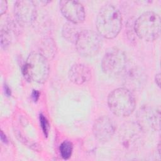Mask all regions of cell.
<instances>
[{
  "mask_svg": "<svg viewBox=\"0 0 161 161\" xmlns=\"http://www.w3.org/2000/svg\"><path fill=\"white\" fill-rule=\"evenodd\" d=\"M121 27V14L116 7L106 4L99 10L96 18V28L101 36L113 38L118 35Z\"/></svg>",
  "mask_w": 161,
  "mask_h": 161,
  "instance_id": "6da1fadb",
  "label": "cell"
},
{
  "mask_svg": "<svg viewBox=\"0 0 161 161\" xmlns=\"http://www.w3.org/2000/svg\"><path fill=\"white\" fill-rule=\"evenodd\" d=\"M22 73L28 81L44 83L50 73L48 59L39 52L31 53L22 67Z\"/></svg>",
  "mask_w": 161,
  "mask_h": 161,
  "instance_id": "7a4b0ae2",
  "label": "cell"
},
{
  "mask_svg": "<svg viewBox=\"0 0 161 161\" xmlns=\"http://www.w3.org/2000/svg\"><path fill=\"white\" fill-rule=\"evenodd\" d=\"M108 104L114 114L119 117H126L133 112L136 102L130 90L126 87H119L109 93Z\"/></svg>",
  "mask_w": 161,
  "mask_h": 161,
  "instance_id": "3957f363",
  "label": "cell"
},
{
  "mask_svg": "<svg viewBox=\"0 0 161 161\" xmlns=\"http://www.w3.org/2000/svg\"><path fill=\"white\" fill-rule=\"evenodd\" d=\"M161 19L159 15L152 11L143 13L135 21V30L139 38L152 42L160 34Z\"/></svg>",
  "mask_w": 161,
  "mask_h": 161,
  "instance_id": "277c9868",
  "label": "cell"
},
{
  "mask_svg": "<svg viewBox=\"0 0 161 161\" xmlns=\"http://www.w3.org/2000/svg\"><path fill=\"white\" fill-rule=\"evenodd\" d=\"M74 43L77 52L80 55L92 57L99 52L103 42L98 33L87 30L80 31Z\"/></svg>",
  "mask_w": 161,
  "mask_h": 161,
  "instance_id": "5b68a950",
  "label": "cell"
},
{
  "mask_svg": "<svg viewBox=\"0 0 161 161\" xmlns=\"http://www.w3.org/2000/svg\"><path fill=\"white\" fill-rule=\"evenodd\" d=\"M101 67L105 74L110 75H116L123 73L126 67L125 54L117 48L108 50L103 58Z\"/></svg>",
  "mask_w": 161,
  "mask_h": 161,
  "instance_id": "8992f818",
  "label": "cell"
},
{
  "mask_svg": "<svg viewBox=\"0 0 161 161\" xmlns=\"http://www.w3.org/2000/svg\"><path fill=\"white\" fill-rule=\"evenodd\" d=\"M137 124L143 132L158 131L160 125V109L148 106L141 108L137 113Z\"/></svg>",
  "mask_w": 161,
  "mask_h": 161,
  "instance_id": "52a82bcc",
  "label": "cell"
},
{
  "mask_svg": "<svg viewBox=\"0 0 161 161\" xmlns=\"http://www.w3.org/2000/svg\"><path fill=\"white\" fill-rule=\"evenodd\" d=\"M17 22L21 26H28L36 20V3L33 1H17L14 7Z\"/></svg>",
  "mask_w": 161,
  "mask_h": 161,
  "instance_id": "ba28073f",
  "label": "cell"
},
{
  "mask_svg": "<svg viewBox=\"0 0 161 161\" xmlns=\"http://www.w3.org/2000/svg\"><path fill=\"white\" fill-rule=\"evenodd\" d=\"M60 9L63 16L74 24H79L85 19V11L81 3L76 1H61Z\"/></svg>",
  "mask_w": 161,
  "mask_h": 161,
  "instance_id": "9c48e42d",
  "label": "cell"
},
{
  "mask_svg": "<svg viewBox=\"0 0 161 161\" xmlns=\"http://www.w3.org/2000/svg\"><path fill=\"white\" fill-rule=\"evenodd\" d=\"M143 133L137 123H127L123 125L120 130L119 137L125 147L133 148L141 144Z\"/></svg>",
  "mask_w": 161,
  "mask_h": 161,
  "instance_id": "30bf717a",
  "label": "cell"
},
{
  "mask_svg": "<svg viewBox=\"0 0 161 161\" xmlns=\"http://www.w3.org/2000/svg\"><path fill=\"white\" fill-rule=\"evenodd\" d=\"M115 125L113 121L108 116H101L97 119L92 127L95 138L101 142L109 141L114 135Z\"/></svg>",
  "mask_w": 161,
  "mask_h": 161,
  "instance_id": "8fae6325",
  "label": "cell"
},
{
  "mask_svg": "<svg viewBox=\"0 0 161 161\" xmlns=\"http://www.w3.org/2000/svg\"><path fill=\"white\" fill-rule=\"evenodd\" d=\"M124 70V81L126 88L129 90H138L142 89L146 81V76L143 72L138 67H131Z\"/></svg>",
  "mask_w": 161,
  "mask_h": 161,
  "instance_id": "7c38bea8",
  "label": "cell"
},
{
  "mask_svg": "<svg viewBox=\"0 0 161 161\" xmlns=\"http://www.w3.org/2000/svg\"><path fill=\"white\" fill-rule=\"evenodd\" d=\"M91 77V69L84 64H75L70 68L69 71L70 80L77 85H82L89 82Z\"/></svg>",
  "mask_w": 161,
  "mask_h": 161,
  "instance_id": "4fadbf2b",
  "label": "cell"
},
{
  "mask_svg": "<svg viewBox=\"0 0 161 161\" xmlns=\"http://www.w3.org/2000/svg\"><path fill=\"white\" fill-rule=\"evenodd\" d=\"M16 28L13 23H8L4 26L1 30V43L2 47L6 48L9 46L13 40V36L16 33Z\"/></svg>",
  "mask_w": 161,
  "mask_h": 161,
  "instance_id": "5bb4252c",
  "label": "cell"
},
{
  "mask_svg": "<svg viewBox=\"0 0 161 161\" xmlns=\"http://www.w3.org/2000/svg\"><path fill=\"white\" fill-rule=\"evenodd\" d=\"M40 52L47 59L53 58L56 54V45L51 38L43 40L40 45Z\"/></svg>",
  "mask_w": 161,
  "mask_h": 161,
  "instance_id": "9a60e30c",
  "label": "cell"
},
{
  "mask_svg": "<svg viewBox=\"0 0 161 161\" xmlns=\"http://www.w3.org/2000/svg\"><path fill=\"white\" fill-rule=\"evenodd\" d=\"M75 24L69 23L64 25L62 28L63 36L68 41L75 43L80 31L75 26Z\"/></svg>",
  "mask_w": 161,
  "mask_h": 161,
  "instance_id": "2e32d148",
  "label": "cell"
},
{
  "mask_svg": "<svg viewBox=\"0 0 161 161\" xmlns=\"http://www.w3.org/2000/svg\"><path fill=\"white\" fill-rule=\"evenodd\" d=\"M60 153L64 159L69 158L72 153L73 145L71 142L69 140L64 141L60 145Z\"/></svg>",
  "mask_w": 161,
  "mask_h": 161,
  "instance_id": "e0dca14e",
  "label": "cell"
},
{
  "mask_svg": "<svg viewBox=\"0 0 161 161\" xmlns=\"http://www.w3.org/2000/svg\"><path fill=\"white\" fill-rule=\"evenodd\" d=\"M135 19L131 18L128 19L126 24V33L128 38L132 41L135 40V38L136 36L135 30Z\"/></svg>",
  "mask_w": 161,
  "mask_h": 161,
  "instance_id": "ac0fdd59",
  "label": "cell"
},
{
  "mask_svg": "<svg viewBox=\"0 0 161 161\" xmlns=\"http://www.w3.org/2000/svg\"><path fill=\"white\" fill-rule=\"evenodd\" d=\"M40 126L42 127V129L43 130V133L45 134V135L47 136L48 133V130H49V124L48 122L47 119V118L44 116V115H43L42 114H40Z\"/></svg>",
  "mask_w": 161,
  "mask_h": 161,
  "instance_id": "d6986e66",
  "label": "cell"
},
{
  "mask_svg": "<svg viewBox=\"0 0 161 161\" xmlns=\"http://www.w3.org/2000/svg\"><path fill=\"white\" fill-rule=\"evenodd\" d=\"M8 8V4L7 1L1 0L0 1V14L1 15L3 14L6 13Z\"/></svg>",
  "mask_w": 161,
  "mask_h": 161,
  "instance_id": "ffe728a7",
  "label": "cell"
},
{
  "mask_svg": "<svg viewBox=\"0 0 161 161\" xmlns=\"http://www.w3.org/2000/svg\"><path fill=\"white\" fill-rule=\"evenodd\" d=\"M160 74L158 73L157 74L155 75V82L157 84V85L158 86V87H160Z\"/></svg>",
  "mask_w": 161,
  "mask_h": 161,
  "instance_id": "44dd1931",
  "label": "cell"
},
{
  "mask_svg": "<svg viewBox=\"0 0 161 161\" xmlns=\"http://www.w3.org/2000/svg\"><path fill=\"white\" fill-rule=\"evenodd\" d=\"M39 97V92L36 90H33L32 92V97L35 101H37L38 98Z\"/></svg>",
  "mask_w": 161,
  "mask_h": 161,
  "instance_id": "7402d4cb",
  "label": "cell"
},
{
  "mask_svg": "<svg viewBox=\"0 0 161 161\" xmlns=\"http://www.w3.org/2000/svg\"><path fill=\"white\" fill-rule=\"evenodd\" d=\"M1 138H3V139H1V140H2L3 142H4V143H5V142H6V141H7L5 135H4V133H3V131H1Z\"/></svg>",
  "mask_w": 161,
  "mask_h": 161,
  "instance_id": "603a6c76",
  "label": "cell"
}]
</instances>
